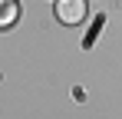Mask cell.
Listing matches in <instances>:
<instances>
[{
  "instance_id": "cell-1",
  "label": "cell",
  "mask_w": 122,
  "mask_h": 119,
  "mask_svg": "<svg viewBox=\"0 0 122 119\" xmlns=\"http://www.w3.org/2000/svg\"><path fill=\"white\" fill-rule=\"evenodd\" d=\"M56 17L69 27L86 20V0H56Z\"/></svg>"
},
{
  "instance_id": "cell-2",
  "label": "cell",
  "mask_w": 122,
  "mask_h": 119,
  "mask_svg": "<svg viewBox=\"0 0 122 119\" xmlns=\"http://www.w3.org/2000/svg\"><path fill=\"white\" fill-rule=\"evenodd\" d=\"M20 17V7H17V0H0V30H7V27H13Z\"/></svg>"
}]
</instances>
